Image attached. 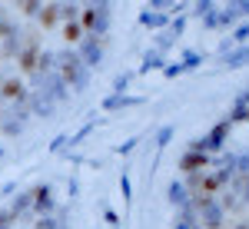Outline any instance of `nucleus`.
I'll return each instance as SVG.
<instances>
[{"mask_svg": "<svg viewBox=\"0 0 249 229\" xmlns=\"http://www.w3.org/2000/svg\"><path fill=\"white\" fill-rule=\"evenodd\" d=\"M0 229H63L53 203H47V190H34L20 199L7 216H0Z\"/></svg>", "mask_w": 249, "mask_h": 229, "instance_id": "f257e3e1", "label": "nucleus"}]
</instances>
